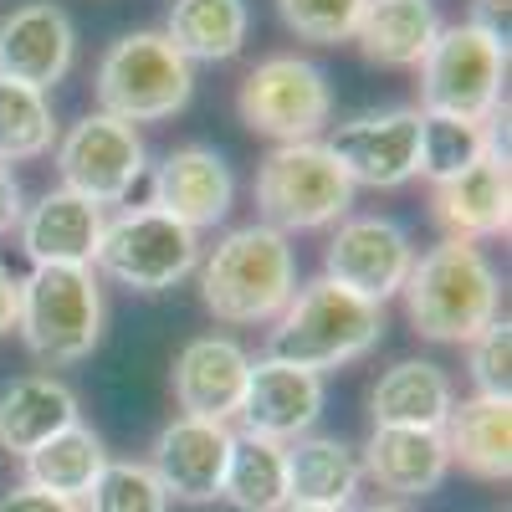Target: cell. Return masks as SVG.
<instances>
[{
  "label": "cell",
  "instance_id": "24",
  "mask_svg": "<svg viewBox=\"0 0 512 512\" xmlns=\"http://www.w3.org/2000/svg\"><path fill=\"white\" fill-rule=\"evenodd\" d=\"M446 456L461 461L482 482H507L512 477V400L472 395L456 400L446 425H441Z\"/></svg>",
  "mask_w": 512,
  "mask_h": 512
},
{
  "label": "cell",
  "instance_id": "11",
  "mask_svg": "<svg viewBox=\"0 0 512 512\" xmlns=\"http://www.w3.org/2000/svg\"><path fill=\"white\" fill-rule=\"evenodd\" d=\"M410 267H415L410 231L390 216H344L323 251V277L379 308L400 297Z\"/></svg>",
  "mask_w": 512,
  "mask_h": 512
},
{
  "label": "cell",
  "instance_id": "10",
  "mask_svg": "<svg viewBox=\"0 0 512 512\" xmlns=\"http://www.w3.org/2000/svg\"><path fill=\"white\" fill-rule=\"evenodd\" d=\"M149 154L144 139L134 134V123L108 118V113H88L77 118L67 134L57 139V175L62 190L93 200V205H123L134 195V185L144 180Z\"/></svg>",
  "mask_w": 512,
  "mask_h": 512
},
{
  "label": "cell",
  "instance_id": "30",
  "mask_svg": "<svg viewBox=\"0 0 512 512\" xmlns=\"http://www.w3.org/2000/svg\"><path fill=\"white\" fill-rule=\"evenodd\" d=\"M57 149V118L47 93L0 77V164H26Z\"/></svg>",
  "mask_w": 512,
  "mask_h": 512
},
{
  "label": "cell",
  "instance_id": "8",
  "mask_svg": "<svg viewBox=\"0 0 512 512\" xmlns=\"http://www.w3.org/2000/svg\"><path fill=\"white\" fill-rule=\"evenodd\" d=\"M236 113L251 134L277 139V144H308L333 123V88L308 57H262L236 93Z\"/></svg>",
  "mask_w": 512,
  "mask_h": 512
},
{
  "label": "cell",
  "instance_id": "27",
  "mask_svg": "<svg viewBox=\"0 0 512 512\" xmlns=\"http://www.w3.org/2000/svg\"><path fill=\"white\" fill-rule=\"evenodd\" d=\"M26 482L41 487V492H57L67 502H82L93 492V482L103 477L108 466V451H103V436L93 431V425H67L62 436H52L47 446H36L26 461Z\"/></svg>",
  "mask_w": 512,
  "mask_h": 512
},
{
  "label": "cell",
  "instance_id": "28",
  "mask_svg": "<svg viewBox=\"0 0 512 512\" xmlns=\"http://www.w3.org/2000/svg\"><path fill=\"white\" fill-rule=\"evenodd\" d=\"M221 497L236 512H282L287 507V451L267 436H231Z\"/></svg>",
  "mask_w": 512,
  "mask_h": 512
},
{
  "label": "cell",
  "instance_id": "26",
  "mask_svg": "<svg viewBox=\"0 0 512 512\" xmlns=\"http://www.w3.org/2000/svg\"><path fill=\"white\" fill-rule=\"evenodd\" d=\"M251 11L246 0H175L164 16V41L190 67L195 62H231L246 47Z\"/></svg>",
  "mask_w": 512,
  "mask_h": 512
},
{
  "label": "cell",
  "instance_id": "19",
  "mask_svg": "<svg viewBox=\"0 0 512 512\" xmlns=\"http://www.w3.org/2000/svg\"><path fill=\"white\" fill-rule=\"evenodd\" d=\"M103 226H108L103 205L57 185L21 216L16 236H21V251L31 256V267H93Z\"/></svg>",
  "mask_w": 512,
  "mask_h": 512
},
{
  "label": "cell",
  "instance_id": "22",
  "mask_svg": "<svg viewBox=\"0 0 512 512\" xmlns=\"http://www.w3.org/2000/svg\"><path fill=\"white\" fill-rule=\"evenodd\" d=\"M287 451V502L292 507H328V512H349L359 497V456L338 436H297L282 446Z\"/></svg>",
  "mask_w": 512,
  "mask_h": 512
},
{
  "label": "cell",
  "instance_id": "17",
  "mask_svg": "<svg viewBox=\"0 0 512 512\" xmlns=\"http://www.w3.org/2000/svg\"><path fill=\"white\" fill-rule=\"evenodd\" d=\"M241 425L246 436H267L277 446L308 436L323 415V374L292 369L282 359H256L246 369V395H241Z\"/></svg>",
  "mask_w": 512,
  "mask_h": 512
},
{
  "label": "cell",
  "instance_id": "13",
  "mask_svg": "<svg viewBox=\"0 0 512 512\" xmlns=\"http://www.w3.org/2000/svg\"><path fill=\"white\" fill-rule=\"evenodd\" d=\"M231 200H236V175L210 144L169 149L164 164L154 169V180H149V205L159 216L190 226L195 236L205 226H221L231 216Z\"/></svg>",
  "mask_w": 512,
  "mask_h": 512
},
{
  "label": "cell",
  "instance_id": "7",
  "mask_svg": "<svg viewBox=\"0 0 512 512\" xmlns=\"http://www.w3.org/2000/svg\"><path fill=\"white\" fill-rule=\"evenodd\" d=\"M502 88H507V47L487 41L466 21L441 26L436 47L420 62V113L492 123L502 113Z\"/></svg>",
  "mask_w": 512,
  "mask_h": 512
},
{
  "label": "cell",
  "instance_id": "12",
  "mask_svg": "<svg viewBox=\"0 0 512 512\" xmlns=\"http://www.w3.org/2000/svg\"><path fill=\"white\" fill-rule=\"evenodd\" d=\"M323 149L349 175L354 190L359 185H369V190H400L405 180H415V164H420V108L359 113L349 123L328 128Z\"/></svg>",
  "mask_w": 512,
  "mask_h": 512
},
{
  "label": "cell",
  "instance_id": "14",
  "mask_svg": "<svg viewBox=\"0 0 512 512\" xmlns=\"http://www.w3.org/2000/svg\"><path fill=\"white\" fill-rule=\"evenodd\" d=\"M77 57V26L57 0H31L0 16V77L21 88L52 93L72 72Z\"/></svg>",
  "mask_w": 512,
  "mask_h": 512
},
{
  "label": "cell",
  "instance_id": "21",
  "mask_svg": "<svg viewBox=\"0 0 512 512\" xmlns=\"http://www.w3.org/2000/svg\"><path fill=\"white\" fill-rule=\"evenodd\" d=\"M77 420V390L57 374H21L0 390V446L21 461Z\"/></svg>",
  "mask_w": 512,
  "mask_h": 512
},
{
  "label": "cell",
  "instance_id": "35",
  "mask_svg": "<svg viewBox=\"0 0 512 512\" xmlns=\"http://www.w3.org/2000/svg\"><path fill=\"white\" fill-rule=\"evenodd\" d=\"M466 26L482 31L487 41H497V47H507V31H512V0H472V16H466Z\"/></svg>",
  "mask_w": 512,
  "mask_h": 512
},
{
  "label": "cell",
  "instance_id": "15",
  "mask_svg": "<svg viewBox=\"0 0 512 512\" xmlns=\"http://www.w3.org/2000/svg\"><path fill=\"white\" fill-rule=\"evenodd\" d=\"M231 425H216V420H190V415H175L154 436V451H149V472L154 482L164 487V497L175 502H216L221 497V477H226V456H231Z\"/></svg>",
  "mask_w": 512,
  "mask_h": 512
},
{
  "label": "cell",
  "instance_id": "23",
  "mask_svg": "<svg viewBox=\"0 0 512 512\" xmlns=\"http://www.w3.org/2000/svg\"><path fill=\"white\" fill-rule=\"evenodd\" d=\"M456 405V384L431 359H400L379 374L369 415L374 425H405V431H441Z\"/></svg>",
  "mask_w": 512,
  "mask_h": 512
},
{
  "label": "cell",
  "instance_id": "39",
  "mask_svg": "<svg viewBox=\"0 0 512 512\" xmlns=\"http://www.w3.org/2000/svg\"><path fill=\"white\" fill-rule=\"evenodd\" d=\"M282 512H328V507H292V502H287Z\"/></svg>",
  "mask_w": 512,
  "mask_h": 512
},
{
  "label": "cell",
  "instance_id": "25",
  "mask_svg": "<svg viewBox=\"0 0 512 512\" xmlns=\"http://www.w3.org/2000/svg\"><path fill=\"white\" fill-rule=\"evenodd\" d=\"M441 36L436 0H369L359 16V52L374 67H420Z\"/></svg>",
  "mask_w": 512,
  "mask_h": 512
},
{
  "label": "cell",
  "instance_id": "29",
  "mask_svg": "<svg viewBox=\"0 0 512 512\" xmlns=\"http://www.w3.org/2000/svg\"><path fill=\"white\" fill-rule=\"evenodd\" d=\"M497 144H507V128L492 123H472V118H451V113H420V164L415 175H425L431 185H446L456 175H466L482 154H492Z\"/></svg>",
  "mask_w": 512,
  "mask_h": 512
},
{
  "label": "cell",
  "instance_id": "1",
  "mask_svg": "<svg viewBox=\"0 0 512 512\" xmlns=\"http://www.w3.org/2000/svg\"><path fill=\"white\" fill-rule=\"evenodd\" d=\"M400 297H405V318L420 338H431V344H472L502 313V277L482 246L441 241L425 256H415Z\"/></svg>",
  "mask_w": 512,
  "mask_h": 512
},
{
  "label": "cell",
  "instance_id": "4",
  "mask_svg": "<svg viewBox=\"0 0 512 512\" xmlns=\"http://www.w3.org/2000/svg\"><path fill=\"white\" fill-rule=\"evenodd\" d=\"M21 344L52 369L82 364L103 338V287L93 267H31L16 303Z\"/></svg>",
  "mask_w": 512,
  "mask_h": 512
},
{
  "label": "cell",
  "instance_id": "6",
  "mask_svg": "<svg viewBox=\"0 0 512 512\" xmlns=\"http://www.w3.org/2000/svg\"><path fill=\"white\" fill-rule=\"evenodd\" d=\"M256 216L262 226L292 236V231H323L338 226L354 205L349 175L333 164L323 139L308 144H277L256 164Z\"/></svg>",
  "mask_w": 512,
  "mask_h": 512
},
{
  "label": "cell",
  "instance_id": "34",
  "mask_svg": "<svg viewBox=\"0 0 512 512\" xmlns=\"http://www.w3.org/2000/svg\"><path fill=\"white\" fill-rule=\"evenodd\" d=\"M0 512H82V502H67L57 492H41L31 482H16L11 492H0Z\"/></svg>",
  "mask_w": 512,
  "mask_h": 512
},
{
  "label": "cell",
  "instance_id": "36",
  "mask_svg": "<svg viewBox=\"0 0 512 512\" xmlns=\"http://www.w3.org/2000/svg\"><path fill=\"white\" fill-rule=\"evenodd\" d=\"M26 216V205H21V185L11 175V164H0V236H11Z\"/></svg>",
  "mask_w": 512,
  "mask_h": 512
},
{
  "label": "cell",
  "instance_id": "16",
  "mask_svg": "<svg viewBox=\"0 0 512 512\" xmlns=\"http://www.w3.org/2000/svg\"><path fill=\"white\" fill-rule=\"evenodd\" d=\"M431 221L446 241H497L512 231V175H507V144L482 154L466 175L431 190Z\"/></svg>",
  "mask_w": 512,
  "mask_h": 512
},
{
  "label": "cell",
  "instance_id": "37",
  "mask_svg": "<svg viewBox=\"0 0 512 512\" xmlns=\"http://www.w3.org/2000/svg\"><path fill=\"white\" fill-rule=\"evenodd\" d=\"M16 303H21V277L0 262V338L16 328Z\"/></svg>",
  "mask_w": 512,
  "mask_h": 512
},
{
  "label": "cell",
  "instance_id": "18",
  "mask_svg": "<svg viewBox=\"0 0 512 512\" xmlns=\"http://www.w3.org/2000/svg\"><path fill=\"white\" fill-rule=\"evenodd\" d=\"M246 369H251V354L236 344V338H221V333L190 338V344L180 349V359H175V374H169L180 415L226 425L241 410Z\"/></svg>",
  "mask_w": 512,
  "mask_h": 512
},
{
  "label": "cell",
  "instance_id": "2",
  "mask_svg": "<svg viewBox=\"0 0 512 512\" xmlns=\"http://www.w3.org/2000/svg\"><path fill=\"white\" fill-rule=\"evenodd\" d=\"M200 303L231 328L272 323L297 292L292 241L262 221L226 231L210 256H200Z\"/></svg>",
  "mask_w": 512,
  "mask_h": 512
},
{
  "label": "cell",
  "instance_id": "31",
  "mask_svg": "<svg viewBox=\"0 0 512 512\" xmlns=\"http://www.w3.org/2000/svg\"><path fill=\"white\" fill-rule=\"evenodd\" d=\"M82 512H169V497L144 461H108L82 497Z\"/></svg>",
  "mask_w": 512,
  "mask_h": 512
},
{
  "label": "cell",
  "instance_id": "20",
  "mask_svg": "<svg viewBox=\"0 0 512 512\" xmlns=\"http://www.w3.org/2000/svg\"><path fill=\"white\" fill-rule=\"evenodd\" d=\"M359 472L379 482V492L395 497H425L436 492L451 472V456L441 431H405V425H374V436L364 446Z\"/></svg>",
  "mask_w": 512,
  "mask_h": 512
},
{
  "label": "cell",
  "instance_id": "5",
  "mask_svg": "<svg viewBox=\"0 0 512 512\" xmlns=\"http://www.w3.org/2000/svg\"><path fill=\"white\" fill-rule=\"evenodd\" d=\"M93 98L108 118L159 123L190 108L195 67L169 47L164 31H123L93 72Z\"/></svg>",
  "mask_w": 512,
  "mask_h": 512
},
{
  "label": "cell",
  "instance_id": "38",
  "mask_svg": "<svg viewBox=\"0 0 512 512\" xmlns=\"http://www.w3.org/2000/svg\"><path fill=\"white\" fill-rule=\"evenodd\" d=\"M359 512H405V507H395V502H379V507H359Z\"/></svg>",
  "mask_w": 512,
  "mask_h": 512
},
{
  "label": "cell",
  "instance_id": "9",
  "mask_svg": "<svg viewBox=\"0 0 512 512\" xmlns=\"http://www.w3.org/2000/svg\"><path fill=\"white\" fill-rule=\"evenodd\" d=\"M93 267L128 292H164L200 267V236L159 216L154 205H134L103 226Z\"/></svg>",
  "mask_w": 512,
  "mask_h": 512
},
{
  "label": "cell",
  "instance_id": "3",
  "mask_svg": "<svg viewBox=\"0 0 512 512\" xmlns=\"http://www.w3.org/2000/svg\"><path fill=\"white\" fill-rule=\"evenodd\" d=\"M379 338H384V308L318 277L303 292H292V303L272 318L267 359H282L308 374H328L338 364L374 354Z\"/></svg>",
  "mask_w": 512,
  "mask_h": 512
},
{
  "label": "cell",
  "instance_id": "33",
  "mask_svg": "<svg viewBox=\"0 0 512 512\" xmlns=\"http://www.w3.org/2000/svg\"><path fill=\"white\" fill-rule=\"evenodd\" d=\"M466 369H472L477 395L512 400V323L507 318H497L466 344Z\"/></svg>",
  "mask_w": 512,
  "mask_h": 512
},
{
  "label": "cell",
  "instance_id": "32",
  "mask_svg": "<svg viewBox=\"0 0 512 512\" xmlns=\"http://www.w3.org/2000/svg\"><path fill=\"white\" fill-rule=\"evenodd\" d=\"M369 0H277V16L297 41H313V47H338V41H354L359 16Z\"/></svg>",
  "mask_w": 512,
  "mask_h": 512
}]
</instances>
